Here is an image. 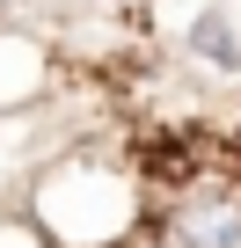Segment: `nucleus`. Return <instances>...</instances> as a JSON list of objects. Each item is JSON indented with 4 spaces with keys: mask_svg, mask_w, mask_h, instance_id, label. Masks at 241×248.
Segmentation results:
<instances>
[{
    "mask_svg": "<svg viewBox=\"0 0 241 248\" xmlns=\"http://www.w3.org/2000/svg\"><path fill=\"white\" fill-rule=\"evenodd\" d=\"M168 226H176L183 248H241V197H197Z\"/></svg>",
    "mask_w": 241,
    "mask_h": 248,
    "instance_id": "nucleus-3",
    "label": "nucleus"
},
{
    "mask_svg": "<svg viewBox=\"0 0 241 248\" xmlns=\"http://www.w3.org/2000/svg\"><path fill=\"white\" fill-rule=\"evenodd\" d=\"M30 219L44 226L51 248H117L139 226V183L102 154H66L37 175Z\"/></svg>",
    "mask_w": 241,
    "mask_h": 248,
    "instance_id": "nucleus-1",
    "label": "nucleus"
},
{
    "mask_svg": "<svg viewBox=\"0 0 241 248\" xmlns=\"http://www.w3.org/2000/svg\"><path fill=\"white\" fill-rule=\"evenodd\" d=\"M0 248H51L37 219H0Z\"/></svg>",
    "mask_w": 241,
    "mask_h": 248,
    "instance_id": "nucleus-5",
    "label": "nucleus"
},
{
    "mask_svg": "<svg viewBox=\"0 0 241 248\" xmlns=\"http://www.w3.org/2000/svg\"><path fill=\"white\" fill-rule=\"evenodd\" d=\"M44 88H51V51H44V37L0 30V109H30Z\"/></svg>",
    "mask_w": 241,
    "mask_h": 248,
    "instance_id": "nucleus-2",
    "label": "nucleus"
},
{
    "mask_svg": "<svg viewBox=\"0 0 241 248\" xmlns=\"http://www.w3.org/2000/svg\"><path fill=\"white\" fill-rule=\"evenodd\" d=\"M183 44H190L197 66H212V73H241V30H234V15L219 8V0H205V8L190 15Z\"/></svg>",
    "mask_w": 241,
    "mask_h": 248,
    "instance_id": "nucleus-4",
    "label": "nucleus"
}]
</instances>
